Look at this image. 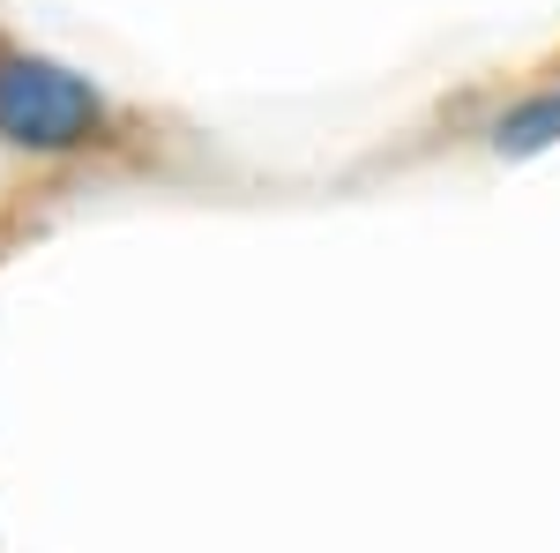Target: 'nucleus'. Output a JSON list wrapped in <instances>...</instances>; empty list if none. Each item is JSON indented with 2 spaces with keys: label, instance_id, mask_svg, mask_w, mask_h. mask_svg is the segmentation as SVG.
Segmentation results:
<instances>
[{
  "label": "nucleus",
  "instance_id": "nucleus-1",
  "mask_svg": "<svg viewBox=\"0 0 560 553\" xmlns=\"http://www.w3.org/2000/svg\"><path fill=\"white\" fill-rule=\"evenodd\" d=\"M97 90L52 60H0V135L15 150H68L97 128Z\"/></svg>",
  "mask_w": 560,
  "mask_h": 553
},
{
  "label": "nucleus",
  "instance_id": "nucleus-2",
  "mask_svg": "<svg viewBox=\"0 0 560 553\" xmlns=\"http://www.w3.org/2000/svg\"><path fill=\"white\" fill-rule=\"evenodd\" d=\"M493 142L509 150V158H530V150H546V142H560V90H546V97H530V105H516L501 128H493Z\"/></svg>",
  "mask_w": 560,
  "mask_h": 553
}]
</instances>
